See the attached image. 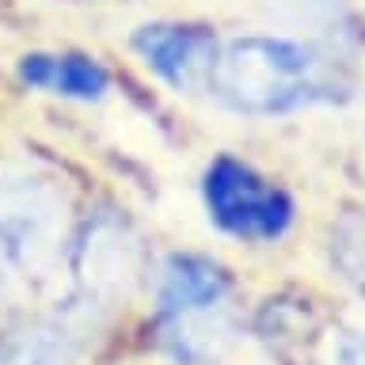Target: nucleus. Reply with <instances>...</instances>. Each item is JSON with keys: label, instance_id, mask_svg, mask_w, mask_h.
Here are the masks:
<instances>
[{"label": "nucleus", "instance_id": "nucleus-12", "mask_svg": "<svg viewBox=\"0 0 365 365\" xmlns=\"http://www.w3.org/2000/svg\"><path fill=\"white\" fill-rule=\"evenodd\" d=\"M8 301V274H4V255H0V308Z\"/></svg>", "mask_w": 365, "mask_h": 365}, {"label": "nucleus", "instance_id": "nucleus-2", "mask_svg": "<svg viewBox=\"0 0 365 365\" xmlns=\"http://www.w3.org/2000/svg\"><path fill=\"white\" fill-rule=\"evenodd\" d=\"M68 194L57 179L27 164H0V255L16 274L42 285L65 270Z\"/></svg>", "mask_w": 365, "mask_h": 365}, {"label": "nucleus", "instance_id": "nucleus-4", "mask_svg": "<svg viewBox=\"0 0 365 365\" xmlns=\"http://www.w3.org/2000/svg\"><path fill=\"white\" fill-rule=\"evenodd\" d=\"M202 202H205L210 221L221 232L236 240H255V244L282 240L297 217L289 194L232 156H217L205 168Z\"/></svg>", "mask_w": 365, "mask_h": 365}, {"label": "nucleus", "instance_id": "nucleus-9", "mask_svg": "<svg viewBox=\"0 0 365 365\" xmlns=\"http://www.w3.org/2000/svg\"><path fill=\"white\" fill-rule=\"evenodd\" d=\"M19 80L42 91H57L65 99L96 103L107 96L110 80L96 57L84 53H27L19 61Z\"/></svg>", "mask_w": 365, "mask_h": 365}, {"label": "nucleus", "instance_id": "nucleus-11", "mask_svg": "<svg viewBox=\"0 0 365 365\" xmlns=\"http://www.w3.org/2000/svg\"><path fill=\"white\" fill-rule=\"evenodd\" d=\"M335 365H365V324H354L335 339Z\"/></svg>", "mask_w": 365, "mask_h": 365}, {"label": "nucleus", "instance_id": "nucleus-5", "mask_svg": "<svg viewBox=\"0 0 365 365\" xmlns=\"http://www.w3.org/2000/svg\"><path fill=\"white\" fill-rule=\"evenodd\" d=\"M130 46L179 96L210 91V76H213L217 53H221L217 34L210 27L179 23V19H153V23H141L130 34Z\"/></svg>", "mask_w": 365, "mask_h": 365}, {"label": "nucleus", "instance_id": "nucleus-10", "mask_svg": "<svg viewBox=\"0 0 365 365\" xmlns=\"http://www.w3.org/2000/svg\"><path fill=\"white\" fill-rule=\"evenodd\" d=\"M331 267L365 297V213H346L331 232Z\"/></svg>", "mask_w": 365, "mask_h": 365}, {"label": "nucleus", "instance_id": "nucleus-1", "mask_svg": "<svg viewBox=\"0 0 365 365\" xmlns=\"http://www.w3.org/2000/svg\"><path fill=\"white\" fill-rule=\"evenodd\" d=\"M210 91L232 114L282 118L354 99V80L316 42L289 34H240L217 53Z\"/></svg>", "mask_w": 365, "mask_h": 365}, {"label": "nucleus", "instance_id": "nucleus-3", "mask_svg": "<svg viewBox=\"0 0 365 365\" xmlns=\"http://www.w3.org/2000/svg\"><path fill=\"white\" fill-rule=\"evenodd\" d=\"M65 274L73 282L80 316H99L125 304L141 282V240L133 225L114 210L91 213L68 240Z\"/></svg>", "mask_w": 365, "mask_h": 365}, {"label": "nucleus", "instance_id": "nucleus-6", "mask_svg": "<svg viewBox=\"0 0 365 365\" xmlns=\"http://www.w3.org/2000/svg\"><path fill=\"white\" fill-rule=\"evenodd\" d=\"M232 304V278L217 259L194 255V251H179L168 255L164 267L156 270L153 282V316L175 319L190 312H205V308Z\"/></svg>", "mask_w": 365, "mask_h": 365}, {"label": "nucleus", "instance_id": "nucleus-7", "mask_svg": "<svg viewBox=\"0 0 365 365\" xmlns=\"http://www.w3.org/2000/svg\"><path fill=\"white\" fill-rule=\"evenodd\" d=\"M156 331H160V350L175 365H217L244 339V324H240L232 304L160 319Z\"/></svg>", "mask_w": 365, "mask_h": 365}, {"label": "nucleus", "instance_id": "nucleus-8", "mask_svg": "<svg viewBox=\"0 0 365 365\" xmlns=\"http://www.w3.org/2000/svg\"><path fill=\"white\" fill-rule=\"evenodd\" d=\"M84 358V327L80 312L34 316L0 342V365H80Z\"/></svg>", "mask_w": 365, "mask_h": 365}]
</instances>
